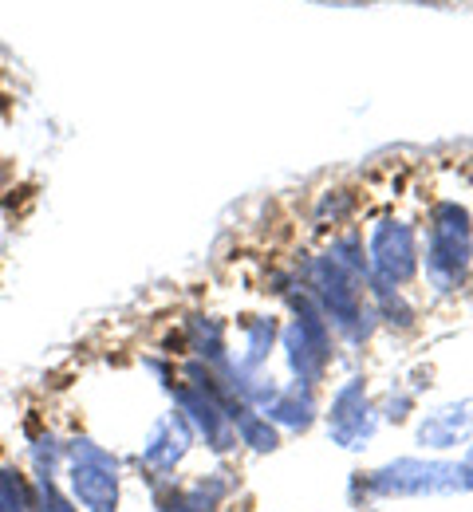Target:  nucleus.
<instances>
[{"mask_svg":"<svg viewBox=\"0 0 473 512\" xmlns=\"http://www.w3.org/2000/svg\"><path fill=\"white\" fill-rule=\"evenodd\" d=\"M300 284L316 296V304L324 308L332 331L343 343L363 347L375 335L379 320H375V304H371V272H355L324 249V253L304 260Z\"/></svg>","mask_w":473,"mask_h":512,"instance_id":"obj_1","label":"nucleus"},{"mask_svg":"<svg viewBox=\"0 0 473 512\" xmlns=\"http://www.w3.org/2000/svg\"><path fill=\"white\" fill-rule=\"evenodd\" d=\"M466 493V473L450 457H395L379 469L351 473V505L371 509L375 501H422V497H454Z\"/></svg>","mask_w":473,"mask_h":512,"instance_id":"obj_2","label":"nucleus"},{"mask_svg":"<svg viewBox=\"0 0 473 512\" xmlns=\"http://www.w3.org/2000/svg\"><path fill=\"white\" fill-rule=\"evenodd\" d=\"M473 268V213L458 197H438L426 209V245H422V276L426 288L446 300L466 288Z\"/></svg>","mask_w":473,"mask_h":512,"instance_id":"obj_3","label":"nucleus"},{"mask_svg":"<svg viewBox=\"0 0 473 512\" xmlns=\"http://www.w3.org/2000/svg\"><path fill=\"white\" fill-rule=\"evenodd\" d=\"M280 296L292 312L280 327V351H284L288 375H292V383L320 386L336 359V331L324 316V308L316 304V296L300 280L280 288Z\"/></svg>","mask_w":473,"mask_h":512,"instance_id":"obj_4","label":"nucleus"},{"mask_svg":"<svg viewBox=\"0 0 473 512\" xmlns=\"http://www.w3.org/2000/svg\"><path fill=\"white\" fill-rule=\"evenodd\" d=\"M68 461H64V489L79 512H119L123 505V461L111 446H99L87 434H75L64 442Z\"/></svg>","mask_w":473,"mask_h":512,"instance_id":"obj_5","label":"nucleus"},{"mask_svg":"<svg viewBox=\"0 0 473 512\" xmlns=\"http://www.w3.org/2000/svg\"><path fill=\"white\" fill-rule=\"evenodd\" d=\"M367 264H371V280L406 288L422 272V245H418L414 225L395 213L379 217L367 229Z\"/></svg>","mask_w":473,"mask_h":512,"instance_id":"obj_6","label":"nucleus"},{"mask_svg":"<svg viewBox=\"0 0 473 512\" xmlns=\"http://www.w3.org/2000/svg\"><path fill=\"white\" fill-rule=\"evenodd\" d=\"M324 426H328L332 446L347 449V453H363L375 442L383 414H379V402H371V390H367L363 375H351L332 390V402L324 410Z\"/></svg>","mask_w":473,"mask_h":512,"instance_id":"obj_7","label":"nucleus"},{"mask_svg":"<svg viewBox=\"0 0 473 512\" xmlns=\"http://www.w3.org/2000/svg\"><path fill=\"white\" fill-rule=\"evenodd\" d=\"M198 446V430L190 426V418L178 410V406H170L166 414H158L154 422H150V430H146V438H142V446H138V469L146 473V481L154 485V481H166L186 457H190V449Z\"/></svg>","mask_w":473,"mask_h":512,"instance_id":"obj_8","label":"nucleus"},{"mask_svg":"<svg viewBox=\"0 0 473 512\" xmlns=\"http://www.w3.org/2000/svg\"><path fill=\"white\" fill-rule=\"evenodd\" d=\"M166 394L190 418V426L198 430V442H205V449L213 457H225V453L237 449V426H233L229 410L213 394H205L202 386L186 383V379H174V383L166 386Z\"/></svg>","mask_w":473,"mask_h":512,"instance_id":"obj_9","label":"nucleus"},{"mask_svg":"<svg viewBox=\"0 0 473 512\" xmlns=\"http://www.w3.org/2000/svg\"><path fill=\"white\" fill-rule=\"evenodd\" d=\"M150 489H154V512H221V505L233 497L237 481L225 469H213L194 477L190 485H174L166 477V481H154Z\"/></svg>","mask_w":473,"mask_h":512,"instance_id":"obj_10","label":"nucleus"},{"mask_svg":"<svg viewBox=\"0 0 473 512\" xmlns=\"http://www.w3.org/2000/svg\"><path fill=\"white\" fill-rule=\"evenodd\" d=\"M470 442H473V394L426 410L418 418V426H414V446L426 449V453H438V457L458 446H470Z\"/></svg>","mask_w":473,"mask_h":512,"instance_id":"obj_11","label":"nucleus"},{"mask_svg":"<svg viewBox=\"0 0 473 512\" xmlns=\"http://www.w3.org/2000/svg\"><path fill=\"white\" fill-rule=\"evenodd\" d=\"M237 327H241V347L233 351V383L241 386L245 379L261 375L269 367L272 351L280 347V327H284V320L272 316V312H257V316H245Z\"/></svg>","mask_w":473,"mask_h":512,"instance_id":"obj_12","label":"nucleus"},{"mask_svg":"<svg viewBox=\"0 0 473 512\" xmlns=\"http://www.w3.org/2000/svg\"><path fill=\"white\" fill-rule=\"evenodd\" d=\"M280 434H308L320 418V386L308 383H280V390L261 406Z\"/></svg>","mask_w":473,"mask_h":512,"instance_id":"obj_13","label":"nucleus"},{"mask_svg":"<svg viewBox=\"0 0 473 512\" xmlns=\"http://www.w3.org/2000/svg\"><path fill=\"white\" fill-rule=\"evenodd\" d=\"M371 304H375V320H379V327H391V331H414L418 312H414V304L406 300L403 288H391V284L371 280Z\"/></svg>","mask_w":473,"mask_h":512,"instance_id":"obj_14","label":"nucleus"},{"mask_svg":"<svg viewBox=\"0 0 473 512\" xmlns=\"http://www.w3.org/2000/svg\"><path fill=\"white\" fill-rule=\"evenodd\" d=\"M233 426H237V446L253 449V453H261V457L280 449V430L272 426L257 406H245V410L233 418Z\"/></svg>","mask_w":473,"mask_h":512,"instance_id":"obj_15","label":"nucleus"},{"mask_svg":"<svg viewBox=\"0 0 473 512\" xmlns=\"http://www.w3.org/2000/svg\"><path fill=\"white\" fill-rule=\"evenodd\" d=\"M0 512H36V485L20 469H0Z\"/></svg>","mask_w":473,"mask_h":512,"instance_id":"obj_16","label":"nucleus"},{"mask_svg":"<svg viewBox=\"0 0 473 512\" xmlns=\"http://www.w3.org/2000/svg\"><path fill=\"white\" fill-rule=\"evenodd\" d=\"M28 461H32V477H60L68 461V446L56 434H40L28 446Z\"/></svg>","mask_w":473,"mask_h":512,"instance_id":"obj_17","label":"nucleus"},{"mask_svg":"<svg viewBox=\"0 0 473 512\" xmlns=\"http://www.w3.org/2000/svg\"><path fill=\"white\" fill-rule=\"evenodd\" d=\"M32 485H36V512H79L60 477H32Z\"/></svg>","mask_w":473,"mask_h":512,"instance_id":"obj_18","label":"nucleus"},{"mask_svg":"<svg viewBox=\"0 0 473 512\" xmlns=\"http://www.w3.org/2000/svg\"><path fill=\"white\" fill-rule=\"evenodd\" d=\"M414 402H418V386H403L395 383L387 390V398L379 402V414H383V422H406L410 418V410H414Z\"/></svg>","mask_w":473,"mask_h":512,"instance_id":"obj_19","label":"nucleus"},{"mask_svg":"<svg viewBox=\"0 0 473 512\" xmlns=\"http://www.w3.org/2000/svg\"><path fill=\"white\" fill-rule=\"evenodd\" d=\"M458 465H462V473H466V493H473V442L466 449H462Z\"/></svg>","mask_w":473,"mask_h":512,"instance_id":"obj_20","label":"nucleus"}]
</instances>
